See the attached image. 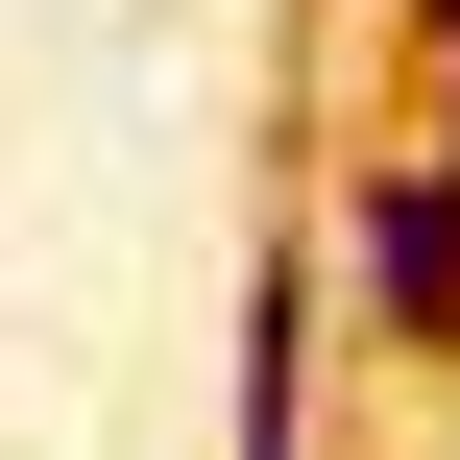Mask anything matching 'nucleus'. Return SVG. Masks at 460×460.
Instances as JSON below:
<instances>
[{
  "label": "nucleus",
  "mask_w": 460,
  "mask_h": 460,
  "mask_svg": "<svg viewBox=\"0 0 460 460\" xmlns=\"http://www.w3.org/2000/svg\"><path fill=\"white\" fill-rule=\"evenodd\" d=\"M340 340H364V315H340V218H267V267H243V364H218V437L291 460L315 388H340Z\"/></svg>",
  "instance_id": "1"
},
{
  "label": "nucleus",
  "mask_w": 460,
  "mask_h": 460,
  "mask_svg": "<svg viewBox=\"0 0 460 460\" xmlns=\"http://www.w3.org/2000/svg\"><path fill=\"white\" fill-rule=\"evenodd\" d=\"M412 121H437V146H460V73H437V97H412Z\"/></svg>",
  "instance_id": "2"
},
{
  "label": "nucleus",
  "mask_w": 460,
  "mask_h": 460,
  "mask_svg": "<svg viewBox=\"0 0 460 460\" xmlns=\"http://www.w3.org/2000/svg\"><path fill=\"white\" fill-rule=\"evenodd\" d=\"M412 388H460V315H437V364H412Z\"/></svg>",
  "instance_id": "3"
}]
</instances>
